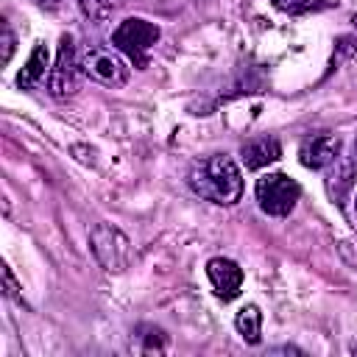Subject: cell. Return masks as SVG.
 Wrapping results in <instances>:
<instances>
[{"label":"cell","mask_w":357,"mask_h":357,"mask_svg":"<svg viewBox=\"0 0 357 357\" xmlns=\"http://www.w3.org/2000/svg\"><path fill=\"white\" fill-rule=\"evenodd\" d=\"M187 184L195 195H201L204 201L220 204V206H231L243 195L240 167L226 153H212V156L195 162L187 176Z\"/></svg>","instance_id":"obj_1"},{"label":"cell","mask_w":357,"mask_h":357,"mask_svg":"<svg viewBox=\"0 0 357 357\" xmlns=\"http://www.w3.org/2000/svg\"><path fill=\"white\" fill-rule=\"evenodd\" d=\"M159 28L142 17H128L123 20L114 31H112V45L114 50H120L128 64H134L137 70H145L148 67V56L153 50V45L159 42Z\"/></svg>","instance_id":"obj_2"},{"label":"cell","mask_w":357,"mask_h":357,"mask_svg":"<svg viewBox=\"0 0 357 357\" xmlns=\"http://www.w3.org/2000/svg\"><path fill=\"white\" fill-rule=\"evenodd\" d=\"M81 70H84V75H89L92 81H100L106 86H123L131 75L126 56L120 50H112L103 45H92L81 53Z\"/></svg>","instance_id":"obj_3"},{"label":"cell","mask_w":357,"mask_h":357,"mask_svg":"<svg viewBox=\"0 0 357 357\" xmlns=\"http://www.w3.org/2000/svg\"><path fill=\"white\" fill-rule=\"evenodd\" d=\"M81 56L75 53V42L70 33L61 36L59 42V56H56V64L50 67L47 73V92L59 100L70 98L78 92V84H81Z\"/></svg>","instance_id":"obj_4"},{"label":"cell","mask_w":357,"mask_h":357,"mask_svg":"<svg viewBox=\"0 0 357 357\" xmlns=\"http://www.w3.org/2000/svg\"><path fill=\"white\" fill-rule=\"evenodd\" d=\"M301 195L298 181H293L284 173H265L262 178H257V201L259 209L273 215V218H284L293 212L296 201Z\"/></svg>","instance_id":"obj_5"},{"label":"cell","mask_w":357,"mask_h":357,"mask_svg":"<svg viewBox=\"0 0 357 357\" xmlns=\"http://www.w3.org/2000/svg\"><path fill=\"white\" fill-rule=\"evenodd\" d=\"M89 245H92V254L95 259L106 268V271H126L128 262H131V243L123 231H117L114 226L109 223H98L89 234Z\"/></svg>","instance_id":"obj_6"},{"label":"cell","mask_w":357,"mask_h":357,"mask_svg":"<svg viewBox=\"0 0 357 357\" xmlns=\"http://www.w3.org/2000/svg\"><path fill=\"white\" fill-rule=\"evenodd\" d=\"M337 156H340V137L337 134H310L301 139L298 159L310 170L329 167L337 162Z\"/></svg>","instance_id":"obj_7"},{"label":"cell","mask_w":357,"mask_h":357,"mask_svg":"<svg viewBox=\"0 0 357 357\" xmlns=\"http://www.w3.org/2000/svg\"><path fill=\"white\" fill-rule=\"evenodd\" d=\"M206 276L215 287V293L223 298V301H231L240 287H243V271L234 259H226V257H212L206 262Z\"/></svg>","instance_id":"obj_8"},{"label":"cell","mask_w":357,"mask_h":357,"mask_svg":"<svg viewBox=\"0 0 357 357\" xmlns=\"http://www.w3.org/2000/svg\"><path fill=\"white\" fill-rule=\"evenodd\" d=\"M240 156H243L248 170H259V167H265V165H271L282 156V145L273 137H257V139L243 142Z\"/></svg>","instance_id":"obj_9"},{"label":"cell","mask_w":357,"mask_h":357,"mask_svg":"<svg viewBox=\"0 0 357 357\" xmlns=\"http://www.w3.org/2000/svg\"><path fill=\"white\" fill-rule=\"evenodd\" d=\"M45 67H47V47H45V42H36L31 56H28V61H25V67L17 75V86L20 89H33L45 78Z\"/></svg>","instance_id":"obj_10"},{"label":"cell","mask_w":357,"mask_h":357,"mask_svg":"<svg viewBox=\"0 0 357 357\" xmlns=\"http://www.w3.org/2000/svg\"><path fill=\"white\" fill-rule=\"evenodd\" d=\"M234 326H237V332L243 335L245 343H259V337H262V312H259V307L257 304H245L237 312Z\"/></svg>","instance_id":"obj_11"},{"label":"cell","mask_w":357,"mask_h":357,"mask_svg":"<svg viewBox=\"0 0 357 357\" xmlns=\"http://www.w3.org/2000/svg\"><path fill=\"white\" fill-rule=\"evenodd\" d=\"M123 3L126 0H78V8L89 22H106L112 14L123 8Z\"/></svg>","instance_id":"obj_12"},{"label":"cell","mask_w":357,"mask_h":357,"mask_svg":"<svg viewBox=\"0 0 357 357\" xmlns=\"http://www.w3.org/2000/svg\"><path fill=\"white\" fill-rule=\"evenodd\" d=\"M137 340H145V346H139L142 351H162L165 349V332L156 326H139Z\"/></svg>","instance_id":"obj_13"},{"label":"cell","mask_w":357,"mask_h":357,"mask_svg":"<svg viewBox=\"0 0 357 357\" xmlns=\"http://www.w3.org/2000/svg\"><path fill=\"white\" fill-rule=\"evenodd\" d=\"M279 11H284V14H307V11H312V8H318L321 6V0H271Z\"/></svg>","instance_id":"obj_14"},{"label":"cell","mask_w":357,"mask_h":357,"mask_svg":"<svg viewBox=\"0 0 357 357\" xmlns=\"http://www.w3.org/2000/svg\"><path fill=\"white\" fill-rule=\"evenodd\" d=\"M14 42H17V39H14V31L8 28V22H3V59H0L3 64H8V61H11V53H14Z\"/></svg>","instance_id":"obj_15"},{"label":"cell","mask_w":357,"mask_h":357,"mask_svg":"<svg viewBox=\"0 0 357 357\" xmlns=\"http://www.w3.org/2000/svg\"><path fill=\"white\" fill-rule=\"evenodd\" d=\"M3 282H6V293H8L11 298L22 301V296H20V287H17V282H14V276H11V268H8V265H3Z\"/></svg>","instance_id":"obj_16"},{"label":"cell","mask_w":357,"mask_h":357,"mask_svg":"<svg viewBox=\"0 0 357 357\" xmlns=\"http://www.w3.org/2000/svg\"><path fill=\"white\" fill-rule=\"evenodd\" d=\"M39 6H45V8H56V6H61L64 0H36Z\"/></svg>","instance_id":"obj_17"},{"label":"cell","mask_w":357,"mask_h":357,"mask_svg":"<svg viewBox=\"0 0 357 357\" xmlns=\"http://www.w3.org/2000/svg\"><path fill=\"white\" fill-rule=\"evenodd\" d=\"M354 153H357V142H354Z\"/></svg>","instance_id":"obj_18"},{"label":"cell","mask_w":357,"mask_h":357,"mask_svg":"<svg viewBox=\"0 0 357 357\" xmlns=\"http://www.w3.org/2000/svg\"><path fill=\"white\" fill-rule=\"evenodd\" d=\"M354 209H357V198H354Z\"/></svg>","instance_id":"obj_19"}]
</instances>
